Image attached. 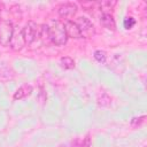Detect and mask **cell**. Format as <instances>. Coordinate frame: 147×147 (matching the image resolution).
Wrapping results in <instances>:
<instances>
[{
  "instance_id": "1",
  "label": "cell",
  "mask_w": 147,
  "mask_h": 147,
  "mask_svg": "<svg viewBox=\"0 0 147 147\" xmlns=\"http://www.w3.org/2000/svg\"><path fill=\"white\" fill-rule=\"evenodd\" d=\"M48 28V39L57 45V46H62L67 42L68 40V36L65 33V29H64V24L57 20H52L49 24H47Z\"/></svg>"
},
{
  "instance_id": "2",
  "label": "cell",
  "mask_w": 147,
  "mask_h": 147,
  "mask_svg": "<svg viewBox=\"0 0 147 147\" xmlns=\"http://www.w3.org/2000/svg\"><path fill=\"white\" fill-rule=\"evenodd\" d=\"M14 33V25L9 21H1L0 22V44L2 46L9 45L11 41Z\"/></svg>"
},
{
  "instance_id": "3",
  "label": "cell",
  "mask_w": 147,
  "mask_h": 147,
  "mask_svg": "<svg viewBox=\"0 0 147 147\" xmlns=\"http://www.w3.org/2000/svg\"><path fill=\"white\" fill-rule=\"evenodd\" d=\"M22 34H23V39H24V42L30 45L32 44L36 38H37V34H38V25L37 23L32 22V21H29L24 28L22 29Z\"/></svg>"
},
{
  "instance_id": "4",
  "label": "cell",
  "mask_w": 147,
  "mask_h": 147,
  "mask_svg": "<svg viewBox=\"0 0 147 147\" xmlns=\"http://www.w3.org/2000/svg\"><path fill=\"white\" fill-rule=\"evenodd\" d=\"M59 15L61 17H64V18H69V17H72L76 11H77V6L75 3H71V2H67V3H62L59 9Z\"/></svg>"
},
{
  "instance_id": "5",
  "label": "cell",
  "mask_w": 147,
  "mask_h": 147,
  "mask_svg": "<svg viewBox=\"0 0 147 147\" xmlns=\"http://www.w3.org/2000/svg\"><path fill=\"white\" fill-rule=\"evenodd\" d=\"M64 29H65L67 36L70 37V38L78 39V38H82V36H83V34H82V31H80V29L78 28V25H77L76 22H72V21L65 22Z\"/></svg>"
},
{
  "instance_id": "6",
  "label": "cell",
  "mask_w": 147,
  "mask_h": 147,
  "mask_svg": "<svg viewBox=\"0 0 147 147\" xmlns=\"http://www.w3.org/2000/svg\"><path fill=\"white\" fill-rule=\"evenodd\" d=\"M100 22L102 24L103 28H106L107 30H110V31H115L116 30V23H115V20L114 17L108 14V13H102L101 16H100Z\"/></svg>"
},
{
  "instance_id": "7",
  "label": "cell",
  "mask_w": 147,
  "mask_h": 147,
  "mask_svg": "<svg viewBox=\"0 0 147 147\" xmlns=\"http://www.w3.org/2000/svg\"><path fill=\"white\" fill-rule=\"evenodd\" d=\"M10 44H11V48L15 49V51H20V49L23 47V45H24L25 42H24V39H23L22 31H21V32H18V31L15 32V30H14L13 38H11Z\"/></svg>"
},
{
  "instance_id": "8",
  "label": "cell",
  "mask_w": 147,
  "mask_h": 147,
  "mask_svg": "<svg viewBox=\"0 0 147 147\" xmlns=\"http://www.w3.org/2000/svg\"><path fill=\"white\" fill-rule=\"evenodd\" d=\"M77 25H78V28L80 29L82 34H83V32H86V33L93 32V24H92V22H91L88 18H86V17H79L78 21H77Z\"/></svg>"
},
{
  "instance_id": "9",
  "label": "cell",
  "mask_w": 147,
  "mask_h": 147,
  "mask_svg": "<svg viewBox=\"0 0 147 147\" xmlns=\"http://www.w3.org/2000/svg\"><path fill=\"white\" fill-rule=\"evenodd\" d=\"M32 92V86L29 84L22 85L15 93H14V100H22L24 98H26L28 95H30Z\"/></svg>"
},
{
  "instance_id": "10",
  "label": "cell",
  "mask_w": 147,
  "mask_h": 147,
  "mask_svg": "<svg viewBox=\"0 0 147 147\" xmlns=\"http://www.w3.org/2000/svg\"><path fill=\"white\" fill-rule=\"evenodd\" d=\"M98 105L100 107H109L111 105V98L108 93L102 92L101 94H99L98 96Z\"/></svg>"
},
{
  "instance_id": "11",
  "label": "cell",
  "mask_w": 147,
  "mask_h": 147,
  "mask_svg": "<svg viewBox=\"0 0 147 147\" xmlns=\"http://www.w3.org/2000/svg\"><path fill=\"white\" fill-rule=\"evenodd\" d=\"M60 63H61L62 68H64V69H74L75 68V61L69 56L62 57L60 60Z\"/></svg>"
},
{
  "instance_id": "12",
  "label": "cell",
  "mask_w": 147,
  "mask_h": 147,
  "mask_svg": "<svg viewBox=\"0 0 147 147\" xmlns=\"http://www.w3.org/2000/svg\"><path fill=\"white\" fill-rule=\"evenodd\" d=\"M145 121H146V116L145 115H141V116H138V117H133L131 119V123L130 124H131V126L133 129H137V127L141 126L145 123Z\"/></svg>"
},
{
  "instance_id": "13",
  "label": "cell",
  "mask_w": 147,
  "mask_h": 147,
  "mask_svg": "<svg viewBox=\"0 0 147 147\" xmlns=\"http://www.w3.org/2000/svg\"><path fill=\"white\" fill-rule=\"evenodd\" d=\"M94 59H95L99 63H105V62H106V59H107V54H106L105 51H101V49L95 51V52H94Z\"/></svg>"
},
{
  "instance_id": "14",
  "label": "cell",
  "mask_w": 147,
  "mask_h": 147,
  "mask_svg": "<svg viewBox=\"0 0 147 147\" xmlns=\"http://www.w3.org/2000/svg\"><path fill=\"white\" fill-rule=\"evenodd\" d=\"M134 24H136V20L133 17H126L124 20V26H125V29H131Z\"/></svg>"
},
{
  "instance_id": "15",
  "label": "cell",
  "mask_w": 147,
  "mask_h": 147,
  "mask_svg": "<svg viewBox=\"0 0 147 147\" xmlns=\"http://www.w3.org/2000/svg\"><path fill=\"white\" fill-rule=\"evenodd\" d=\"M100 5H101V8L102 9H111L116 5V1H103Z\"/></svg>"
},
{
  "instance_id": "16",
  "label": "cell",
  "mask_w": 147,
  "mask_h": 147,
  "mask_svg": "<svg viewBox=\"0 0 147 147\" xmlns=\"http://www.w3.org/2000/svg\"><path fill=\"white\" fill-rule=\"evenodd\" d=\"M90 146H91V137L87 134L85 138H83L79 147H90Z\"/></svg>"
},
{
  "instance_id": "17",
  "label": "cell",
  "mask_w": 147,
  "mask_h": 147,
  "mask_svg": "<svg viewBox=\"0 0 147 147\" xmlns=\"http://www.w3.org/2000/svg\"><path fill=\"white\" fill-rule=\"evenodd\" d=\"M0 14H1V7H0Z\"/></svg>"
}]
</instances>
